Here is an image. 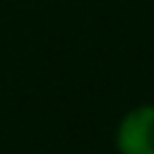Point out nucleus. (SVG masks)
Masks as SVG:
<instances>
[{
  "mask_svg": "<svg viewBox=\"0 0 154 154\" xmlns=\"http://www.w3.org/2000/svg\"><path fill=\"white\" fill-rule=\"evenodd\" d=\"M120 154H154V106L130 111L118 128Z\"/></svg>",
  "mask_w": 154,
  "mask_h": 154,
  "instance_id": "1",
  "label": "nucleus"
}]
</instances>
